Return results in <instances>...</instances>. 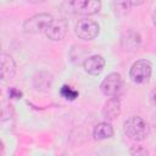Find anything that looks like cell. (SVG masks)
<instances>
[{
  "mask_svg": "<svg viewBox=\"0 0 156 156\" xmlns=\"http://www.w3.org/2000/svg\"><path fill=\"white\" fill-rule=\"evenodd\" d=\"M123 132L129 139L134 141H141L146 139V136L149 135L150 128H149L147 122L144 118L138 117V116H132L124 121Z\"/></svg>",
  "mask_w": 156,
  "mask_h": 156,
  "instance_id": "6da1fadb",
  "label": "cell"
},
{
  "mask_svg": "<svg viewBox=\"0 0 156 156\" xmlns=\"http://www.w3.org/2000/svg\"><path fill=\"white\" fill-rule=\"evenodd\" d=\"M100 32V27L98 22L90 18H82L76 23L74 33L79 39L83 40H93L98 37Z\"/></svg>",
  "mask_w": 156,
  "mask_h": 156,
  "instance_id": "7a4b0ae2",
  "label": "cell"
},
{
  "mask_svg": "<svg viewBox=\"0 0 156 156\" xmlns=\"http://www.w3.org/2000/svg\"><path fill=\"white\" fill-rule=\"evenodd\" d=\"M151 63L146 60H139L134 62L129 69V78L136 84L147 83L151 77Z\"/></svg>",
  "mask_w": 156,
  "mask_h": 156,
  "instance_id": "3957f363",
  "label": "cell"
},
{
  "mask_svg": "<svg viewBox=\"0 0 156 156\" xmlns=\"http://www.w3.org/2000/svg\"><path fill=\"white\" fill-rule=\"evenodd\" d=\"M52 20H54V17L49 13H38V15H34L33 17L28 18L23 23V29L26 33L37 34V33H40L41 30H45Z\"/></svg>",
  "mask_w": 156,
  "mask_h": 156,
  "instance_id": "277c9868",
  "label": "cell"
},
{
  "mask_svg": "<svg viewBox=\"0 0 156 156\" xmlns=\"http://www.w3.org/2000/svg\"><path fill=\"white\" fill-rule=\"evenodd\" d=\"M100 89L102 91L104 95L106 96H118L123 89V80H122V77L119 73H116V72H112L110 73L101 83L100 85Z\"/></svg>",
  "mask_w": 156,
  "mask_h": 156,
  "instance_id": "5b68a950",
  "label": "cell"
},
{
  "mask_svg": "<svg viewBox=\"0 0 156 156\" xmlns=\"http://www.w3.org/2000/svg\"><path fill=\"white\" fill-rule=\"evenodd\" d=\"M69 7L73 13L90 16L95 15L101 9V0H72Z\"/></svg>",
  "mask_w": 156,
  "mask_h": 156,
  "instance_id": "8992f818",
  "label": "cell"
},
{
  "mask_svg": "<svg viewBox=\"0 0 156 156\" xmlns=\"http://www.w3.org/2000/svg\"><path fill=\"white\" fill-rule=\"evenodd\" d=\"M67 30H68V23L66 20H52L51 23L46 27V29L44 30L46 37L50 39V40H54V41H60L62 39H65L66 34H67Z\"/></svg>",
  "mask_w": 156,
  "mask_h": 156,
  "instance_id": "52a82bcc",
  "label": "cell"
},
{
  "mask_svg": "<svg viewBox=\"0 0 156 156\" xmlns=\"http://www.w3.org/2000/svg\"><path fill=\"white\" fill-rule=\"evenodd\" d=\"M141 44V37L135 30H127L121 37V46L126 51H134Z\"/></svg>",
  "mask_w": 156,
  "mask_h": 156,
  "instance_id": "ba28073f",
  "label": "cell"
},
{
  "mask_svg": "<svg viewBox=\"0 0 156 156\" xmlns=\"http://www.w3.org/2000/svg\"><path fill=\"white\" fill-rule=\"evenodd\" d=\"M84 71L91 76H98L102 72L105 67V58L101 55H93L84 60L83 62Z\"/></svg>",
  "mask_w": 156,
  "mask_h": 156,
  "instance_id": "9c48e42d",
  "label": "cell"
},
{
  "mask_svg": "<svg viewBox=\"0 0 156 156\" xmlns=\"http://www.w3.org/2000/svg\"><path fill=\"white\" fill-rule=\"evenodd\" d=\"M121 113V101L117 96H112L110 98L104 107H102V117L106 121H112L115 118H117Z\"/></svg>",
  "mask_w": 156,
  "mask_h": 156,
  "instance_id": "30bf717a",
  "label": "cell"
},
{
  "mask_svg": "<svg viewBox=\"0 0 156 156\" xmlns=\"http://www.w3.org/2000/svg\"><path fill=\"white\" fill-rule=\"evenodd\" d=\"M16 73V63L15 60L7 55L1 54V78L2 80H10Z\"/></svg>",
  "mask_w": 156,
  "mask_h": 156,
  "instance_id": "8fae6325",
  "label": "cell"
},
{
  "mask_svg": "<svg viewBox=\"0 0 156 156\" xmlns=\"http://www.w3.org/2000/svg\"><path fill=\"white\" fill-rule=\"evenodd\" d=\"M51 83H52V76L46 71H41L37 73L33 78V85L39 91H44V93L49 91Z\"/></svg>",
  "mask_w": 156,
  "mask_h": 156,
  "instance_id": "7c38bea8",
  "label": "cell"
},
{
  "mask_svg": "<svg viewBox=\"0 0 156 156\" xmlns=\"http://www.w3.org/2000/svg\"><path fill=\"white\" fill-rule=\"evenodd\" d=\"M93 135H94V139H96V140H104V139L112 138L113 128H112L111 123H108V121L98 123L93 130Z\"/></svg>",
  "mask_w": 156,
  "mask_h": 156,
  "instance_id": "4fadbf2b",
  "label": "cell"
},
{
  "mask_svg": "<svg viewBox=\"0 0 156 156\" xmlns=\"http://www.w3.org/2000/svg\"><path fill=\"white\" fill-rule=\"evenodd\" d=\"M132 5L128 0H112L111 2V10L117 17H123L129 13Z\"/></svg>",
  "mask_w": 156,
  "mask_h": 156,
  "instance_id": "5bb4252c",
  "label": "cell"
},
{
  "mask_svg": "<svg viewBox=\"0 0 156 156\" xmlns=\"http://www.w3.org/2000/svg\"><path fill=\"white\" fill-rule=\"evenodd\" d=\"M61 95L63 98H66L67 100H74L78 96V91L74 90V89H72L68 85H62V88H61Z\"/></svg>",
  "mask_w": 156,
  "mask_h": 156,
  "instance_id": "9a60e30c",
  "label": "cell"
},
{
  "mask_svg": "<svg viewBox=\"0 0 156 156\" xmlns=\"http://www.w3.org/2000/svg\"><path fill=\"white\" fill-rule=\"evenodd\" d=\"M129 154L130 155H136V156H143V155H149V151L143 146H133L129 150Z\"/></svg>",
  "mask_w": 156,
  "mask_h": 156,
  "instance_id": "2e32d148",
  "label": "cell"
},
{
  "mask_svg": "<svg viewBox=\"0 0 156 156\" xmlns=\"http://www.w3.org/2000/svg\"><path fill=\"white\" fill-rule=\"evenodd\" d=\"M9 95H10V98L18 99V98H21V96H22V93H21L20 90H17L16 88H11V89L9 90Z\"/></svg>",
  "mask_w": 156,
  "mask_h": 156,
  "instance_id": "e0dca14e",
  "label": "cell"
},
{
  "mask_svg": "<svg viewBox=\"0 0 156 156\" xmlns=\"http://www.w3.org/2000/svg\"><path fill=\"white\" fill-rule=\"evenodd\" d=\"M149 98H150V101H151V104H152L154 106H156V88H154V89L150 91V95H149Z\"/></svg>",
  "mask_w": 156,
  "mask_h": 156,
  "instance_id": "ac0fdd59",
  "label": "cell"
},
{
  "mask_svg": "<svg viewBox=\"0 0 156 156\" xmlns=\"http://www.w3.org/2000/svg\"><path fill=\"white\" fill-rule=\"evenodd\" d=\"M128 1L132 6H140L144 2V0H128Z\"/></svg>",
  "mask_w": 156,
  "mask_h": 156,
  "instance_id": "d6986e66",
  "label": "cell"
},
{
  "mask_svg": "<svg viewBox=\"0 0 156 156\" xmlns=\"http://www.w3.org/2000/svg\"><path fill=\"white\" fill-rule=\"evenodd\" d=\"M152 23H154V26L156 27V7H155V10H154V12H152Z\"/></svg>",
  "mask_w": 156,
  "mask_h": 156,
  "instance_id": "ffe728a7",
  "label": "cell"
},
{
  "mask_svg": "<svg viewBox=\"0 0 156 156\" xmlns=\"http://www.w3.org/2000/svg\"><path fill=\"white\" fill-rule=\"evenodd\" d=\"M29 2H32V4H38V2H43L44 0H28Z\"/></svg>",
  "mask_w": 156,
  "mask_h": 156,
  "instance_id": "44dd1931",
  "label": "cell"
},
{
  "mask_svg": "<svg viewBox=\"0 0 156 156\" xmlns=\"http://www.w3.org/2000/svg\"><path fill=\"white\" fill-rule=\"evenodd\" d=\"M10 1H11V0H10Z\"/></svg>",
  "mask_w": 156,
  "mask_h": 156,
  "instance_id": "7402d4cb",
  "label": "cell"
}]
</instances>
